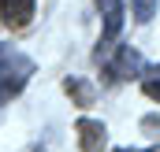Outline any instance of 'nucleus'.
<instances>
[{"label": "nucleus", "instance_id": "nucleus-1", "mask_svg": "<svg viewBox=\"0 0 160 152\" xmlns=\"http://www.w3.org/2000/svg\"><path fill=\"white\" fill-rule=\"evenodd\" d=\"M78 145L82 152H104L108 145V130H104V122H97V119H78Z\"/></svg>", "mask_w": 160, "mask_h": 152}, {"label": "nucleus", "instance_id": "nucleus-2", "mask_svg": "<svg viewBox=\"0 0 160 152\" xmlns=\"http://www.w3.org/2000/svg\"><path fill=\"white\" fill-rule=\"evenodd\" d=\"M0 19H4V26H11V30L26 26V22L34 19V0H0Z\"/></svg>", "mask_w": 160, "mask_h": 152}, {"label": "nucleus", "instance_id": "nucleus-3", "mask_svg": "<svg viewBox=\"0 0 160 152\" xmlns=\"http://www.w3.org/2000/svg\"><path fill=\"white\" fill-rule=\"evenodd\" d=\"M138 71H145V59H142L138 52H130V48H119V56H116V63H112V74L138 78Z\"/></svg>", "mask_w": 160, "mask_h": 152}, {"label": "nucleus", "instance_id": "nucleus-4", "mask_svg": "<svg viewBox=\"0 0 160 152\" xmlns=\"http://www.w3.org/2000/svg\"><path fill=\"white\" fill-rule=\"evenodd\" d=\"M101 11H104V41H112L123 26V4L119 0H97Z\"/></svg>", "mask_w": 160, "mask_h": 152}, {"label": "nucleus", "instance_id": "nucleus-5", "mask_svg": "<svg viewBox=\"0 0 160 152\" xmlns=\"http://www.w3.org/2000/svg\"><path fill=\"white\" fill-rule=\"evenodd\" d=\"M130 11H134L138 22H149L153 11H157V0H130Z\"/></svg>", "mask_w": 160, "mask_h": 152}, {"label": "nucleus", "instance_id": "nucleus-6", "mask_svg": "<svg viewBox=\"0 0 160 152\" xmlns=\"http://www.w3.org/2000/svg\"><path fill=\"white\" fill-rule=\"evenodd\" d=\"M67 93H71V97H75V100H78L82 108H86V104H89V100H93V93H89V89H86V85H82V82H75V78H71V82H67Z\"/></svg>", "mask_w": 160, "mask_h": 152}, {"label": "nucleus", "instance_id": "nucleus-7", "mask_svg": "<svg viewBox=\"0 0 160 152\" xmlns=\"http://www.w3.org/2000/svg\"><path fill=\"white\" fill-rule=\"evenodd\" d=\"M22 89V82H8V78H0V108L4 104H11V97Z\"/></svg>", "mask_w": 160, "mask_h": 152}, {"label": "nucleus", "instance_id": "nucleus-8", "mask_svg": "<svg viewBox=\"0 0 160 152\" xmlns=\"http://www.w3.org/2000/svg\"><path fill=\"white\" fill-rule=\"evenodd\" d=\"M142 89H145V97L160 100V78H145V82H142Z\"/></svg>", "mask_w": 160, "mask_h": 152}]
</instances>
